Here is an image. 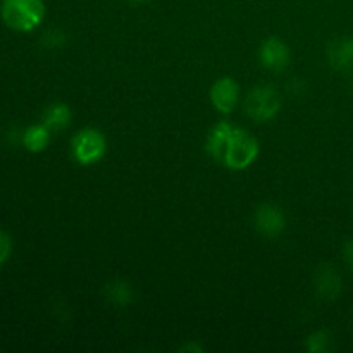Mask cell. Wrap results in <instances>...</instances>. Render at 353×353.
Here are the masks:
<instances>
[{"instance_id": "d6986e66", "label": "cell", "mask_w": 353, "mask_h": 353, "mask_svg": "<svg viewBox=\"0 0 353 353\" xmlns=\"http://www.w3.org/2000/svg\"><path fill=\"white\" fill-rule=\"evenodd\" d=\"M128 2L130 3H147V2H150V0H128Z\"/></svg>"}, {"instance_id": "8fae6325", "label": "cell", "mask_w": 353, "mask_h": 353, "mask_svg": "<svg viewBox=\"0 0 353 353\" xmlns=\"http://www.w3.org/2000/svg\"><path fill=\"white\" fill-rule=\"evenodd\" d=\"M233 130V124L228 123V121H221V123H217L216 126L209 131V134H207L205 152L217 162V164H221V161H223L224 150H226L228 141H230Z\"/></svg>"}, {"instance_id": "30bf717a", "label": "cell", "mask_w": 353, "mask_h": 353, "mask_svg": "<svg viewBox=\"0 0 353 353\" xmlns=\"http://www.w3.org/2000/svg\"><path fill=\"white\" fill-rule=\"evenodd\" d=\"M102 295L110 305L117 309H126L134 302V288L128 279L114 278L107 281L102 288Z\"/></svg>"}, {"instance_id": "6da1fadb", "label": "cell", "mask_w": 353, "mask_h": 353, "mask_svg": "<svg viewBox=\"0 0 353 353\" xmlns=\"http://www.w3.org/2000/svg\"><path fill=\"white\" fill-rule=\"evenodd\" d=\"M43 0H2L0 17L7 28L17 33H31L45 19Z\"/></svg>"}, {"instance_id": "e0dca14e", "label": "cell", "mask_w": 353, "mask_h": 353, "mask_svg": "<svg viewBox=\"0 0 353 353\" xmlns=\"http://www.w3.org/2000/svg\"><path fill=\"white\" fill-rule=\"evenodd\" d=\"M341 254H343L345 265H347V268L353 272V236L348 238V240L345 241L343 250H341Z\"/></svg>"}, {"instance_id": "4fadbf2b", "label": "cell", "mask_w": 353, "mask_h": 353, "mask_svg": "<svg viewBox=\"0 0 353 353\" xmlns=\"http://www.w3.org/2000/svg\"><path fill=\"white\" fill-rule=\"evenodd\" d=\"M71 109H69L68 103L64 102H55L45 109L43 117H41V123L52 131V133H61L65 128L71 124Z\"/></svg>"}, {"instance_id": "5bb4252c", "label": "cell", "mask_w": 353, "mask_h": 353, "mask_svg": "<svg viewBox=\"0 0 353 353\" xmlns=\"http://www.w3.org/2000/svg\"><path fill=\"white\" fill-rule=\"evenodd\" d=\"M305 348L310 353H327L333 350V336L327 330H317L305 340Z\"/></svg>"}, {"instance_id": "3957f363", "label": "cell", "mask_w": 353, "mask_h": 353, "mask_svg": "<svg viewBox=\"0 0 353 353\" xmlns=\"http://www.w3.org/2000/svg\"><path fill=\"white\" fill-rule=\"evenodd\" d=\"M105 154L107 138L97 128H83L71 138V157L83 168L99 164Z\"/></svg>"}, {"instance_id": "277c9868", "label": "cell", "mask_w": 353, "mask_h": 353, "mask_svg": "<svg viewBox=\"0 0 353 353\" xmlns=\"http://www.w3.org/2000/svg\"><path fill=\"white\" fill-rule=\"evenodd\" d=\"M279 110H281V99L271 85L254 86L245 99V112L257 123H268L274 119Z\"/></svg>"}, {"instance_id": "52a82bcc", "label": "cell", "mask_w": 353, "mask_h": 353, "mask_svg": "<svg viewBox=\"0 0 353 353\" xmlns=\"http://www.w3.org/2000/svg\"><path fill=\"white\" fill-rule=\"evenodd\" d=\"M210 103L214 105V109L219 114H228L233 112L236 109L238 102H240V86L230 76H223V78L216 79L210 86Z\"/></svg>"}, {"instance_id": "ba28073f", "label": "cell", "mask_w": 353, "mask_h": 353, "mask_svg": "<svg viewBox=\"0 0 353 353\" xmlns=\"http://www.w3.org/2000/svg\"><path fill=\"white\" fill-rule=\"evenodd\" d=\"M314 292L324 302H334L343 292V279L333 264H321L314 272Z\"/></svg>"}, {"instance_id": "9c48e42d", "label": "cell", "mask_w": 353, "mask_h": 353, "mask_svg": "<svg viewBox=\"0 0 353 353\" xmlns=\"http://www.w3.org/2000/svg\"><path fill=\"white\" fill-rule=\"evenodd\" d=\"M327 61L333 69L343 74H353V38H338L327 47Z\"/></svg>"}, {"instance_id": "5b68a950", "label": "cell", "mask_w": 353, "mask_h": 353, "mask_svg": "<svg viewBox=\"0 0 353 353\" xmlns=\"http://www.w3.org/2000/svg\"><path fill=\"white\" fill-rule=\"evenodd\" d=\"M254 228L261 236L278 238L286 230V214L276 203H261L254 210Z\"/></svg>"}, {"instance_id": "9a60e30c", "label": "cell", "mask_w": 353, "mask_h": 353, "mask_svg": "<svg viewBox=\"0 0 353 353\" xmlns=\"http://www.w3.org/2000/svg\"><path fill=\"white\" fill-rule=\"evenodd\" d=\"M65 41H68V34L62 30H57V28L55 30H48L41 37V43L47 48H61Z\"/></svg>"}, {"instance_id": "7a4b0ae2", "label": "cell", "mask_w": 353, "mask_h": 353, "mask_svg": "<svg viewBox=\"0 0 353 353\" xmlns=\"http://www.w3.org/2000/svg\"><path fill=\"white\" fill-rule=\"evenodd\" d=\"M259 154H261V145H259L257 138L252 137L243 128L234 126L221 165L231 169V171H243L257 161Z\"/></svg>"}, {"instance_id": "7c38bea8", "label": "cell", "mask_w": 353, "mask_h": 353, "mask_svg": "<svg viewBox=\"0 0 353 353\" xmlns=\"http://www.w3.org/2000/svg\"><path fill=\"white\" fill-rule=\"evenodd\" d=\"M52 140V131L43 123L31 124L21 133V145L31 154H40L47 150Z\"/></svg>"}, {"instance_id": "8992f818", "label": "cell", "mask_w": 353, "mask_h": 353, "mask_svg": "<svg viewBox=\"0 0 353 353\" xmlns=\"http://www.w3.org/2000/svg\"><path fill=\"white\" fill-rule=\"evenodd\" d=\"M259 61L264 69L271 72H283L290 65L292 52L290 47L278 37H269L259 48Z\"/></svg>"}, {"instance_id": "ac0fdd59", "label": "cell", "mask_w": 353, "mask_h": 353, "mask_svg": "<svg viewBox=\"0 0 353 353\" xmlns=\"http://www.w3.org/2000/svg\"><path fill=\"white\" fill-rule=\"evenodd\" d=\"M179 350L185 352V353H190V352H193V353H202V352H203V347L199 343V341L195 340V341H188V343H185L181 348H179Z\"/></svg>"}, {"instance_id": "2e32d148", "label": "cell", "mask_w": 353, "mask_h": 353, "mask_svg": "<svg viewBox=\"0 0 353 353\" xmlns=\"http://www.w3.org/2000/svg\"><path fill=\"white\" fill-rule=\"evenodd\" d=\"M12 250H14L12 238L9 236V233L0 230V271H2L3 265L9 262L10 255H12Z\"/></svg>"}]
</instances>
